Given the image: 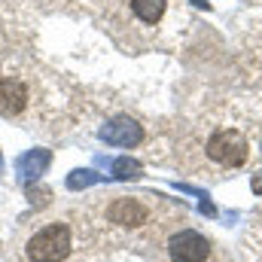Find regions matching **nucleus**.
<instances>
[{"instance_id": "1", "label": "nucleus", "mask_w": 262, "mask_h": 262, "mask_svg": "<svg viewBox=\"0 0 262 262\" xmlns=\"http://www.w3.org/2000/svg\"><path fill=\"white\" fill-rule=\"evenodd\" d=\"M70 253V229L64 223H52L40 229L28 241V259L31 262H61Z\"/></svg>"}, {"instance_id": "2", "label": "nucleus", "mask_w": 262, "mask_h": 262, "mask_svg": "<svg viewBox=\"0 0 262 262\" xmlns=\"http://www.w3.org/2000/svg\"><path fill=\"white\" fill-rule=\"evenodd\" d=\"M247 152H250V143L241 131L235 128H223L216 131L210 140H207V156L223 165V168H241L247 162Z\"/></svg>"}, {"instance_id": "3", "label": "nucleus", "mask_w": 262, "mask_h": 262, "mask_svg": "<svg viewBox=\"0 0 262 262\" xmlns=\"http://www.w3.org/2000/svg\"><path fill=\"white\" fill-rule=\"evenodd\" d=\"M168 253L174 262H204L210 253V244L204 235H198L192 229L186 232H177L171 241H168Z\"/></svg>"}, {"instance_id": "4", "label": "nucleus", "mask_w": 262, "mask_h": 262, "mask_svg": "<svg viewBox=\"0 0 262 262\" xmlns=\"http://www.w3.org/2000/svg\"><path fill=\"white\" fill-rule=\"evenodd\" d=\"M101 140L110 146H134L143 140V128L131 119V116H116L101 128Z\"/></svg>"}, {"instance_id": "5", "label": "nucleus", "mask_w": 262, "mask_h": 262, "mask_svg": "<svg viewBox=\"0 0 262 262\" xmlns=\"http://www.w3.org/2000/svg\"><path fill=\"white\" fill-rule=\"evenodd\" d=\"M49 162H52V152H49V149H43V146L28 149L25 156H18V162H15V174H18L21 183H34V180H40V177L46 174Z\"/></svg>"}, {"instance_id": "6", "label": "nucleus", "mask_w": 262, "mask_h": 262, "mask_svg": "<svg viewBox=\"0 0 262 262\" xmlns=\"http://www.w3.org/2000/svg\"><path fill=\"white\" fill-rule=\"evenodd\" d=\"M25 104H28L25 82L15 76H3L0 79V116H15L25 110Z\"/></svg>"}, {"instance_id": "7", "label": "nucleus", "mask_w": 262, "mask_h": 262, "mask_svg": "<svg viewBox=\"0 0 262 262\" xmlns=\"http://www.w3.org/2000/svg\"><path fill=\"white\" fill-rule=\"evenodd\" d=\"M107 213H110V220L119 223V226H140V223H146V216H149V210H146L137 198H116Z\"/></svg>"}, {"instance_id": "8", "label": "nucleus", "mask_w": 262, "mask_h": 262, "mask_svg": "<svg viewBox=\"0 0 262 262\" xmlns=\"http://www.w3.org/2000/svg\"><path fill=\"white\" fill-rule=\"evenodd\" d=\"M165 3L168 0H131V9L143 25H156L165 15Z\"/></svg>"}, {"instance_id": "9", "label": "nucleus", "mask_w": 262, "mask_h": 262, "mask_svg": "<svg viewBox=\"0 0 262 262\" xmlns=\"http://www.w3.org/2000/svg\"><path fill=\"white\" fill-rule=\"evenodd\" d=\"M110 174H113V180H137V177H140V162H134V159H128V156H122V159L113 162Z\"/></svg>"}, {"instance_id": "10", "label": "nucleus", "mask_w": 262, "mask_h": 262, "mask_svg": "<svg viewBox=\"0 0 262 262\" xmlns=\"http://www.w3.org/2000/svg\"><path fill=\"white\" fill-rule=\"evenodd\" d=\"M101 180H104V177L95 174V171H73V174L67 177V186H70V189H85V186L101 183Z\"/></svg>"}, {"instance_id": "11", "label": "nucleus", "mask_w": 262, "mask_h": 262, "mask_svg": "<svg viewBox=\"0 0 262 262\" xmlns=\"http://www.w3.org/2000/svg\"><path fill=\"white\" fill-rule=\"evenodd\" d=\"M253 192L262 195V171H259V174H253Z\"/></svg>"}, {"instance_id": "12", "label": "nucleus", "mask_w": 262, "mask_h": 262, "mask_svg": "<svg viewBox=\"0 0 262 262\" xmlns=\"http://www.w3.org/2000/svg\"><path fill=\"white\" fill-rule=\"evenodd\" d=\"M0 171H3V156H0Z\"/></svg>"}]
</instances>
